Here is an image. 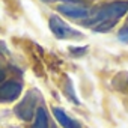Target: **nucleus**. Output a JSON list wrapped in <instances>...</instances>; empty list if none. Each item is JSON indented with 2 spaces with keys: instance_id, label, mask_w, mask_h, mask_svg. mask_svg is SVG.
Segmentation results:
<instances>
[{
  "instance_id": "39448f33",
  "label": "nucleus",
  "mask_w": 128,
  "mask_h": 128,
  "mask_svg": "<svg viewBox=\"0 0 128 128\" xmlns=\"http://www.w3.org/2000/svg\"><path fill=\"white\" fill-rule=\"evenodd\" d=\"M57 11L62 14V15H66L70 18H74V20H82V18H89L90 12L89 9L83 8V6H78V5H60L57 6Z\"/></svg>"
},
{
  "instance_id": "1a4fd4ad",
  "label": "nucleus",
  "mask_w": 128,
  "mask_h": 128,
  "mask_svg": "<svg viewBox=\"0 0 128 128\" xmlns=\"http://www.w3.org/2000/svg\"><path fill=\"white\" fill-rule=\"evenodd\" d=\"M71 53L74 54H83V53H86V47H82V50H71Z\"/></svg>"
},
{
  "instance_id": "9b49d317",
  "label": "nucleus",
  "mask_w": 128,
  "mask_h": 128,
  "mask_svg": "<svg viewBox=\"0 0 128 128\" xmlns=\"http://www.w3.org/2000/svg\"><path fill=\"white\" fill-rule=\"evenodd\" d=\"M5 80V74H3V71H0V83H2Z\"/></svg>"
},
{
  "instance_id": "6e6552de",
  "label": "nucleus",
  "mask_w": 128,
  "mask_h": 128,
  "mask_svg": "<svg viewBox=\"0 0 128 128\" xmlns=\"http://www.w3.org/2000/svg\"><path fill=\"white\" fill-rule=\"evenodd\" d=\"M118 36H119V39H122V41H125V39H128V26H125V27H122Z\"/></svg>"
},
{
  "instance_id": "f03ea898",
  "label": "nucleus",
  "mask_w": 128,
  "mask_h": 128,
  "mask_svg": "<svg viewBox=\"0 0 128 128\" xmlns=\"http://www.w3.org/2000/svg\"><path fill=\"white\" fill-rule=\"evenodd\" d=\"M48 26L51 29V32L54 33L56 38L59 39H68V38H82V32L70 27L62 18H59L57 15H51L48 20Z\"/></svg>"
},
{
  "instance_id": "0eeeda50",
  "label": "nucleus",
  "mask_w": 128,
  "mask_h": 128,
  "mask_svg": "<svg viewBox=\"0 0 128 128\" xmlns=\"http://www.w3.org/2000/svg\"><path fill=\"white\" fill-rule=\"evenodd\" d=\"M32 128H48V116L44 107H38L35 112V122Z\"/></svg>"
},
{
  "instance_id": "423d86ee",
  "label": "nucleus",
  "mask_w": 128,
  "mask_h": 128,
  "mask_svg": "<svg viewBox=\"0 0 128 128\" xmlns=\"http://www.w3.org/2000/svg\"><path fill=\"white\" fill-rule=\"evenodd\" d=\"M53 114L57 119V122L62 125V128H82V125L77 120H74L72 118H70L65 112H63L62 108H59V107L53 108Z\"/></svg>"
},
{
  "instance_id": "f257e3e1",
  "label": "nucleus",
  "mask_w": 128,
  "mask_h": 128,
  "mask_svg": "<svg viewBox=\"0 0 128 128\" xmlns=\"http://www.w3.org/2000/svg\"><path fill=\"white\" fill-rule=\"evenodd\" d=\"M126 12H128V0L107 3V5L98 8L96 12L89 15V18H86V21H84V26L86 24L88 26L98 24L95 27V30L96 32H106V30L114 27L116 21L119 18H122Z\"/></svg>"
},
{
  "instance_id": "9d476101",
  "label": "nucleus",
  "mask_w": 128,
  "mask_h": 128,
  "mask_svg": "<svg viewBox=\"0 0 128 128\" xmlns=\"http://www.w3.org/2000/svg\"><path fill=\"white\" fill-rule=\"evenodd\" d=\"M42 2H56V0H42ZM59 2H80V0H59Z\"/></svg>"
},
{
  "instance_id": "20e7f679",
  "label": "nucleus",
  "mask_w": 128,
  "mask_h": 128,
  "mask_svg": "<svg viewBox=\"0 0 128 128\" xmlns=\"http://www.w3.org/2000/svg\"><path fill=\"white\" fill-rule=\"evenodd\" d=\"M21 84L18 82L9 80L0 86V101H14L21 95Z\"/></svg>"
},
{
  "instance_id": "7ed1b4c3",
  "label": "nucleus",
  "mask_w": 128,
  "mask_h": 128,
  "mask_svg": "<svg viewBox=\"0 0 128 128\" xmlns=\"http://www.w3.org/2000/svg\"><path fill=\"white\" fill-rule=\"evenodd\" d=\"M35 112H36V94L30 90L27 92L26 98H23V101L15 107V113L23 120H30L35 116Z\"/></svg>"
}]
</instances>
